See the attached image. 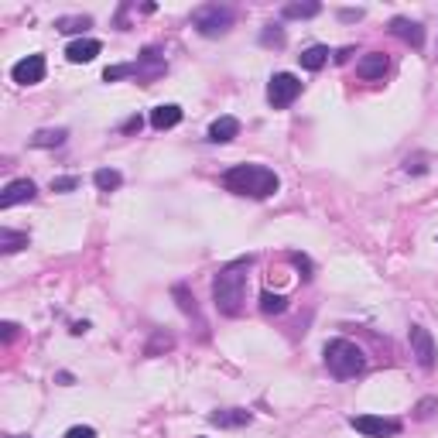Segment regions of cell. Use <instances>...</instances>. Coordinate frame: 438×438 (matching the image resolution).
I'll return each instance as SVG.
<instances>
[{"mask_svg":"<svg viewBox=\"0 0 438 438\" xmlns=\"http://www.w3.org/2000/svg\"><path fill=\"white\" fill-rule=\"evenodd\" d=\"M339 18H343V21H360V18H363V11H360V7H356V11H343Z\"/></svg>","mask_w":438,"mask_h":438,"instance_id":"4dcf8cb0","label":"cell"},{"mask_svg":"<svg viewBox=\"0 0 438 438\" xmlns=\"http://www.w3.org/2000/svg\"><path fill=\"white\" fill-rule=\"evenodd\" d=\"M65 438H96V432L89 428V425H76V428L65 432Z\"/></svg>","mask_w":438,"mask_h":438,"instance_id":"4316f807","label":"cell"},{"mask_svg":"<svg viewBox=\"0 0 438 438\" xmlns=\"http://www.w3.org/2000/svg\"><path fill=\"white\" fill-rule=\"evenodd\" d=\"M31 199H35V182L31 178H14L7 189L0 192V209H11V206L31 202Z\"/></svg>","mask_w":438,"mask_h":438,"instance_id":"9c48e42d","label":"cell"},{"mask_svg":"<svg viewBox=\"0 0 438 438\" xmlns=\"http://www.w3.org/2000/svg\"><path fill=\"white\" fill-rule=\"evenodd\" d=\"M62 141H65V131H62V127H58V131H38L31 137L35 148H58Z\"/></svg>","mask_w":438,"mask_h":438,"instance_id":"ffe728a7","label":"cell"},{"mask_svg":"<svg viewBox=\"0 0 438 438\" xmlns=\"http://www.w3.org/2000/svg\"><path fill=\"white\" fill-rule=\"evenodd\" d=\"M298 58H302V69H308V72H319L325 62H329V48H325V45H312V48H305Z\"/></svg>","mask_w":438,"mask_h":438,"instance_id":"2e32d148","label":"cell"},{"mask_svg":"<svg viewBox=\"0 0 438 438\" xmlns=\"http://www.w3.org/2000/svg\"><path fill=\"white\" fill-rule=\"evenodd\" d=\"M182 124V106L175 103H161L151 110V127L154 131H168V127H178Z\"/></svg>","mask_w":438,"mask_h":438,"instance_id":"4fadbf2b","label":"cell"},{"mask_svg":"<svg viewBox=\"0 0 438 438\" xmlns=\"http://www.w3.org/2000/svg\"><path fill=\"white\" fill-rule=\"evenodd\" d=\"M325 366H329L332 377L349 380V377L363 373L366 356H363V349L356 343H349V339H332V343H325Z\"/></svg>","mask_w":438,"mask_h":438,"instance_id":"3957f363","label":"cell"},{"mask_svg":"<svg viewBox=\"0 0 438 438\" xmlns=\"http://www.w3.org/2000/svg\"><path fill=\"white\" fill-rule=\"evenodd\" d=\"M435 407H438V398H425L418 404V411H415V418H421V421L432 418V411H435Z\"/></svg>","mask_w":438,"mask_h":438,"instance_id":"484cf974","label":"cell"},{"mask_svg":"<svg viewBox=\"0 0 438 438\" xmlns=\"http://www.w3.org/2000/svg\"><path fill=\"white\" fill-rule=\"evenodd\" d=\"M315 14H322V4H288L285 7V18H315Z\"/></svg>","mask_w":438,"mask_h":438,"instance_id":"d6986e66","label":"cell"},{"mask_svg":"<svg viewBox=\"0 0 438 438\" xmlns=\"http://www.w3.org/2000/svg\"><path fill=\"white\" fill-rule=\"evenodd\" d=\"M349 425L366 438H394L400 435V421L394 418H377V415H353Z\"/></svg>","mask_w":438,"mask_h":438,"instance_id":"8992f818","label":"cell"},{"mask_svg":"<svg viewBox=\"0 0 438 438\" xmlns=\"http://www.w3.org/2000/svg\"><path fill=\"white\" fill-rule=\"evenodd\" d=\"M223 185L236 195H250V199H270L278 192V175L264 168V165H233L223 175Z\"/></svg>","mask_w":438,"mask_h":438,"instance_id":"6da1fadb","label":"cell"},{"mask_svg":"<svg viewBox=\"0 0 438 438\" xmlns=\"http://www.w3.org/2000/svg\"><path fill=\"white\" fill-rule=\"evenodd\" d=\"M124 76H133V65H110V69L103 72L106 82H116V79H124Z\"/></svg>","mask_w":438,"mask_h":438,"instance_id":"cb8c5ba5","label":"cell"},{"mask_svg":"<svg viewBox=\"0 0 438 438\" xmlns=\"http://www.w3.org/2000/svg\"><path fill=\"white\" fill-rule=\"evenodd\" d=\"M158 346H165V349H172V339H168V336H154V343L148 346V356H154V349H158Z\"/></svg>","mask_w":438,"mask_h":438,"instance_id":"f1b7e54d","label":"cell"},{"mask_svg":"<svg viewBox=\"0 0 438 438\" xmlns=\"http://www.w3.org/2000/svg\"><path fill=\"white\" fill-rule=\"evenodd\" d=\"M387 69H390V58L383 55V52H370V55H363L356 62V76L360 79H383Z\"/></svg>","mask_w":438,"mask_h":438,"instance_id":"30bf717a","label":"cell"},{"mask_svg":"<svg viewBox=\"0 0 438 438\" xmlns=\"http://www.w3.org/2000/svg\"><path fill=\"white\" fill-rule=\"evenodd\" d=\"M11 76H14V82H21V86H38L41 79H45V55L21 58L18 65L11 69Z\"/></svg>","mask_w":438,"mask_h":438,"instance_id":"ba28073f","label":"cell"},{"mask_svg":"<svg viewBox=\"0 0 438 438\" xmlns=\"http://www.w3.org/2000/svg\"><path fill=\"white\" fill-rule=\"evenodd\" d=\"M407 339H411V356L418 360V366H421V370H432V366H435V356H438L432 332H428V329H421V325H411Z\"/></svg>","mask_w":438,"mask_h":438,"instance_id":"52a82bcc","label":"cell"},{"mask_svg":"<svg viewBox=\"0 0 438 438\" xmlns=\"http://www.w3.org/2000/svg\"><path fill=\"white\" fill-rule=\"evenodd\" d=\"M209 421H212V425H219V428H240V425H250V411H240V407H229V411H212Z\"/></svg>","mask_w":438,"mask_h":438,"instance_id":"9a60e30c","label":"cell"},{"mask_svg":"<svg viewBox=\"0 0 438 438\" xmlns=\"http://www.w3.org/2000/svg\"><path fill=\"white\" fill-rule=\"evenodd\" d=\"M390 31H394V35H398L400 41H407V45H415V48H421V45H425V28H421L418 21L394 18V21H390Z\"/></svg>","mask_w":438,"mask_h":438,"instance_id":"7c38bea8","label":"cell"},{"mask_svg":"<svg viewBox=\"0 0 438 438\" xmlns=\"http://www.w3.org/2000/svg\"><path fill=\"white\" fill-rule=\"evenodd\" d=\"M93 182H96V189H99V192H114V189H120L124 175L114 172V168H99V172L93 175Z\"/></svg>","mask_w":438,"mask_h":438,"instance_id":"e0dca14e","label":"cell"},{"mask_svg":"<svg viewBox=\"0 0 438 438\" xmlns=\"http://www.w3.org/2000/svg\"><path fill=\"white\" fill-rule=\"evenodd\" d=\"M192 24L199 35L206 38H216V35H226L229 24H233V7H223V4H206L192 14Z\"/></svg>","mask_w":438,"mask_h":438,"instance_id":"277c9868","label":"cell"},{"mask_svg":"<svg viewBox=\"0 0 438 438\" xmlns=\"http://www.w3.org/2000/svg\"><path fill=\"white\" fill-rule=\"evenodd\" d=\"M261 308H264L267 315H278V312H285L288 302H285V295H270V291H264L261 295Z\"/></svg>","mask_w":438,"mask_h":438,"instance_id":"44dd1931","label":"cell"},{"mask_svg":"<svg viewBox=\"0 0 438 438\" xmlns=\"http://www.w3.org/2000/svg\"><path fill=\"white\" fill-rule=\"evenodd\" d=\"M298 93H302V82L291 76V72H278V76L267 82V103H270L274 110L291 106V103L298 99Z\"/></svg>","mask_w":438,"mask_h":438,"instance_id":"5b68a950","label":"cell"},{"mask_svg":"<svg viewBox=\"0 0 438 438\" xmlns=\"http://www.w3.org/2000/svg\"><path fill=\"white\" fill-rule=\"evenodd\" d=\"M0 336H4V343H11V339L18 336V325H14V322H4V325H0Z\"/></svg>","mask_w":438,"mask_h":438,"instance_id":"83f0119b","label":"cell"},{"mask_svg":"<svg viewBox=\"0 0 438 438\" xmlns=\"http://www.w3.org/2000/svg\"><path fill=\"white\" fill-rule=\"evenodd\" d=\"M86 329H89V322H76V325H72V332H76V336H82Z\"/></svg>","mask_w":438,"mask_h":438,"instance_id":"1f68e13d","label":"cell"},{"mask_svg":"<svg viewBox=\"0 0 438 438\" xmlns=\"http://www.w3.org/2000/svg\"><path fill=\"white\" fill-rule=\"evenodd\" d=\"M89 24H93L89 18H58L55 21L58 31H69V35H72V31H82V28H89Z\"/></svg>","mask_w":438,"mask_h":438,"instance_id":"603a6c76","label":"cell"},{"mask_svg":"<svg viewBox=\"0 0 438 438\" xmlns=\"http://www.w3.org/2000/svg\"><path fill=\"white\" fill-rule=\"evenodd\" d=\"M141 124H144L141 116H131V120L124 124V133H133V131H141Z\"/></svg>","mask_w":438,"mask_h":438,"instance_id":"f546056e","label":"cell"},{"mask_svg":"<svg viewBox=\"0 0 438 438\" xmlns=\"http://www.w3.org/2000/svg\"><path fill=\"white\" fill-rule=\"evenodd\" d=\"M247 267H250V257L223 267V270L216 274V281H212V298H216V308H219L223 315H240L243 295H247Z\"/></svg>","mask_w":438,"mask_h":438,"instance_id":"7a4b0ae2","label":"cell"},{"mask_svg":"<svg viewBox=\"0 0 438 438\" xmlns=\"http://www.w3.org/2000/svg\"><path fill=\"white\" fill-rule=\"evenodd\" d=\"M99 52H103V45H99L96 38H76L69 48H65V58H69L72 65H82V62H93Z\"/></svg>","mask_w":438,"mask_h":438,"instance_id":"8fae6325","label":"cell"},{"mask_svg":"<svg viewBox=\"0 0 438 438\" xmlns=\"http://www.w3.org/2000/svg\"><path fill=\"white\" fill-rule=\"evenodd\" d=\"M79 189V178H72V175H65V178H52V192H72Z\"/></svg>","mask_w":438,"mask_h":438,"instance_id":"d4e9b609","label":"cell"},{"mask_svg":"<svg viewBox=\"0 0 438 438\" xmlns=\"http://www.w3.org/2000/svg\"><path fill=\"white\" fill-rule=\"evenodd\" d=\"M28 247V233H14V229H0V250L14 253V250Z\"/></svg>","mask_w":438,"mask_h":438,"instance_id":"ac0fdd59","label":"cell"},{"mask_svg":"<svg viewBox=\"0 0 438 438\" xmlns=\"http://www.w3.org/2000/svg\"><path fill=\"white\" fill-rule=\"evenodd\" d=\"M261 45H267V48H270V45H274V48H281V45H285V31H281L278 24H267L264 35H261Z\"/></svg>","mask_w":438,"mask_h":438,"instance_id":"7402d4cb","label":"cell"},{"mask_svg":"<svg viewBox=\"0 0 438 438\" xmlns=\"http://www.w3.org/2000/svg\"><path fill=\"white\" fill-rule=\"evenodd\" d=\"M236 133H240V120H236V116H219V120H212L209 141L212 144H226V141H233Z\"/></svg>","mask_w":438,"mask_h":438,"instance_id":"5bb4252c","label":"cell"}]
</instances>
